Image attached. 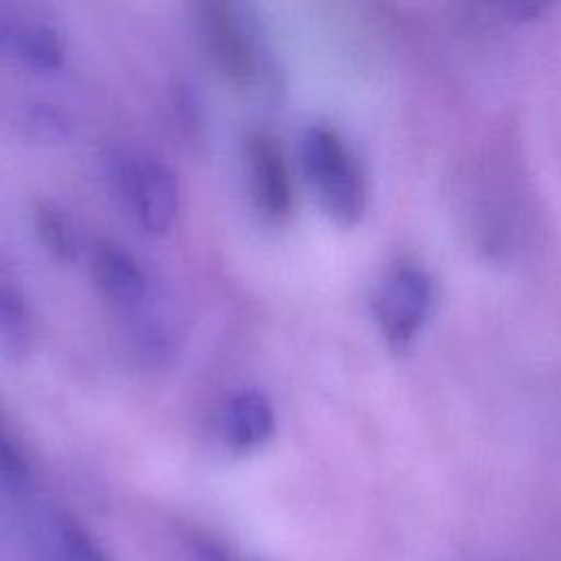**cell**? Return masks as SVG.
I'll list each match as a JSON object with an SVG mask.
<instances>
[{
  "mask_svg": "<svg viewBox=\"0 0 561 561\" xmlns=\"http://www.w3.org/2000/svg\"><path fill=\"white\" fill-rule=\"evenodd\" d=\"M300 164L318 206L340 226H355L368 208V175L348 142L331 123H311L300 136Z\"/></svg>",
  "mask_w": 561,
  "mask_h": 561,
  "instance_id": "1",
  "label": "cell"
},
{
  "mask_svg": "<svg viewBox=\"0 0 561 561\" xmlns=\"http://www.w3.org/2000/svg\"><path fill=\"white\" fill-rule=\"evenodd\" d=\"M112 191L138 228L151 237L167 234L180 215V182L160 156L118 147L105 158Z\"/></svg>",
  "mask_w": 561,
  "mask_h": 561,
  "instance_id": "2",
  "label": "cell"
},
{
  "mask_svg": "<svg viewBox=\"0 0 561 561\" xmlns=\"http://www.w3.org/2000/svg\"><path fill=\"white\" fill-rule=\"evenodd\" d=\"M434 305V283L423 265L410 259L390 263L379 276L370 309L383 342L405 351L423 331Z\"/></svg>",
  "mask_w": 561,
  "mask_h": 561,
  "instance_id": "3",
  "label": "cell"
},
{
  "mask_svg": "<svg viewBox=\"0 0 561 561\" xmlns=\"http://www.w3.org/2000/svg\"><path fill=\"white\" fill-rule=\"evenodd\" d=\"M195 26L215 70L237 88H250L259 79V46L241 7L226 0L195 4Z\"/></svg>",
  "mask_w": 561,
  "mask_h": 561,
  "instance_id": "4",
  "label": "cell"
},
{
  "mask_svg": "<svg viewBox=\"0 0 561 561\" xmlns=\"http://www.w3.org/2000/svg\"><path fill=\"white\" fill-rule=\"evenodd\" d=\"M243 160L254 208L267 221H283L294 208V184L278 138L265 129H252L243 138Z\"/></svg>",
  "mask_w": 561,
  "mask_h": 561,
  "instance_id": "5",
  "label": "cell"
},
{
  "mask_svg": "<svg viewBox=\"0 0 561 561\" xmlns=\"http://www.w3.org/2000/svg\"><path fill=\"white\" fill-rule=\"evenodd\" d=\"M92 278L101 296L134 318L153 302V289L140 261L116 241H99L90 259Z\"/></svg>",
  "mask_w": 561,
  "mask_h": 561,
  "instance_id": "6",
  "label": "cell"
},
{
  "mask_svg": "<svg viewBox=\"0 0 561 561\" xmlns=\"http://www.w3.org/2000/svg\"><path fill=\"white\" fill-rule=\"evenodd\" d=\"M0 53L37 70H57L66 59V37L44 18L0 9Z\"/></svg>",
  "mask_w": 561,
  "mask_h": 561,
  "instance_id": "7",
  "label": "cell"
},
{
  "mask_svg": "<svg viewBox=\"0 0 561 561\" xmlns=\"http://www.w3.org/2000/svg\"><path fill=\"white\" fill-rule=\"evenodd\" d=\"M276 432V410L261 390L234 392L219 414V438L234 454L267 445Z\"/></svg>",
  "mask_w": 561,
  "mask_h": 561,
  "instance_id": "8",
  "label": "cell"
},
{
  "mask_svg": "<svg viewBox=\"0 0 561 561\" xmlns=\"http://www.w3.org/2000/svg\"><path fill=\"white\" fill-rule=\"evenodd\" d=\"M35 324L22 287L0 276V351L7 359L20 362L33 348Z\"/></svg>",
  "mask_w": 561,
  "mask_h": 561,
  "instance_id": "9",
  "label": "cell"
},
{
  "mask_svg": "<svg viewBox=\"0 0 561 561\" xmlns=\"http://www.w3.org/2000/svg\"><path fill=\"white\" fill-rule=\"evenodd\" d=\"M33 230L42 248L59 263L77 261L81 239L72 217L50 199H37L31 210Z\"/></svg>",
  "mask_w": 561,
  "mask_h": 561,
  "instance_id": "10",
  "label": "cell"
},
{
  "mask_svg": "<svg viewBox=\"0 0 561 561\" xmlns=\"http://www.w3.org/2000/svg\"><path fill=\"white\" fill-rule=\"evenodd\" d=\"M55 535L64 561H112L101 543L92 537V533L70 515H59L55 519Z\"/></svg>",
  "mask_w": 561,
  "mask_h": 561,
  "instance_id": "11",
  "label": "cell"
},
{
  "mask_svg": "<svg viewBox=\"0 0 561 561\" xmlns=\"http://www.w3.org/2000/svg\"><path fill=\"white\" fill-rule=\"evenodd\" d=\"M171 107H173V121L184 142H188L191 147H202L206 140V125H204L202 103L195 90L186 83L175 85L171 96Z\"/></svg>",
  "mask_w": 561,
  "mask_h": 561,
  "instance_id": "12",
  "label": "cell"
},
{
  "mask_svg": "<svg viewBox=\"0 0 561 561\" xmlns=\"http://www.w3.org/2000/svg\"><path fill=\"white\" fill-rule=\"evenodd\" d=\"M22 125L31 138L44 142H59L70 136V123L64 116V112L42 101L26 107Z\"/></svg>",
  "mask_w": 561,
  "mask_h": 561,
  "instance_id": "13",
  "label": "cell"
},
{
  "mask_svg": "<svg viewBox=\"0 0 561 561\" xmlns=\"http://www.w3.org/2000/svg\"><path fill=\"white\" fill-rule=\"evenodd\" d=\"M0 478L22 482L28 478V462L0 421Z\"/></svg>",
  "mask_w": 561,
  "mask_h": 561,
  "instance_id": "14",
  "label": "cell"
},
{
  "mask_svg": "<svg viewBox=\"0 0 561 561\" xmlns=\"http://www.w3.org/2000/svg\"><path fill=\"white\" fill-rule=\"evenodd\" d=\"M188 550L193 561H241L232 548H228L221 539L204 533H195L188 539Z\"/></svg>",
  "mask_w": 561,
  "mask_h": 561,
  "instance_id": "15",
  "label": "cell"
}]
</instances>
